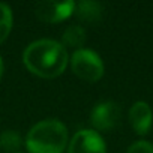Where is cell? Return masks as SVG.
<instances>
[{"mask_svg":"<svg viewBox=\"0 0 153 153\" xmlns=\"http://www.w3.org/2000/svg\"><path fill=\"white\" fill-rule=\"evenodd\" d=\"M23 62L32 74L42 78H56L66 69L69 56L63 44L53 39H39L26 48Z\"/></svg>","mask_w":153,"mask_h":153,"instance_id":"6da1fadb","label":"cell"},{"mask_svg":"<svg viewBox=\"0 0 153 153\" xmlns=\"http://www.w3.org/2000/svg\"><path fill=\"white\" fill-rule=\"evenodd\" d=\"M68 144V129L56 119L36 123L26 137L29 153H62Z\"/></svg>","mask_w":153,"mask_h":153,"instance_id":"7a4b0ae2","label":"cell"},{"mask_svg":"<svg viewBox=\"0 0 153 153\" xmlns=\"http://www.w3.org/2000/svg\"><path fill=\"white\" fill-rule=\"evenodd\" d=\"M71 68L76 76L89 83L101 80V76L104 75V63L99 54L87 48L75 50L71 59Z\"/></svg>","mask_w":153,"mask_h":153,"instance_id":"3957f363","label":"cell"},{"mask_svg":"<svg viewBox=\"0 0 153 153\" xmlns=\"http://www.w3.org/2000/svg\"><path fill=\"white\" fill-rule=\"evenodd\" d=\"M68 153H107V146L95 129H81L69 141Z\"/></svg>","mask_w":153,"mask_h":153,"instance_id":"277c9868","label":"cell"},{"mask_svg":"<svg viewBox=\"0 0 153 153\" xmlns=\"http://www.w3.org/2000/svg\"><path fill=\"white\" fill-rule=\"evenodd\" d=\"M75 11V2H56V0H42L35 8L36 17L44 23H59L72 15Z\"/></svg>","mask_w":153,"mask_h":153,"instance_id":"5b68a950","label":"cell"},{"mask_svg":"<svg viewBox=\"0 0 153 153\" xmlns=\"http://www.w3.org/2000/svg\"><path fill=\"white\" fill-rule=\"evenodd\" d=\"M120 116L122 110L119 104L113 101H105L93 107L90 114V122L93 128H96L98 131H110L119 123Z\"/></svg>","mask_w":153,"mask_h":153,"instance_id":"8992f818","label":"cell"},{"mask_svg":"<svg viewBox=\"0 0 153 153\" xmlns=\"http://www.w3.org/2000/svg\"><path fill=\"white\" fill-rule=\"evenodd\" d=\"M152 120H153V113H152V108L149 104L138 101L131 107L129 122L138 135H144L149 132V129L152 126Z\"/></svg>","mask_w":153,"mask_h":153,"instance_id":"52a82bcc","label":"cell"},{"mask_svg":"<svg viewBox=\"0 0 153 153\" xmlns=\"http://www.w3.org/2000/svg\"><path fill=\"white\" fill-rule=\"evenodd\" d=\"M76 17H78L81 21L86 23H98L101 20L102 15V5L98 2H89V0H84V2L75 3V11Z\"/></svg>","mask_w":153,"mask_h":153,"instance_id":"ba28073f","label":"cell"},{"mask_svg":"<svg viewBox=\"0 0 153 153\" xmlns=\"http://www.w3.org/2000/svg\"><path fill=\"white\" fill-rule=\"evenodd\" d=\"M62 41H63V47H72V48L80 50L84 45V42H86V30H84V27H81L78 24L69 26L63 32Z\"/></svg>","mask_w":153,"mask_h":153,"instance_id":"9c48e42d","label":"cell"},{"mask_svg":"<svg viewBox=\"0 0 153 153\" xmlns=\"http://www.w3.org/2000/svg\"><path fill=\"white\" fill-rule=\"evenodd\" d=\"M21 137L17 131H5L0 134V149L8 153H17L21 147Z\"/></svg>","mask_w":153,"mask_h":153,"instance_id":"30bf717a","label":"cell"},{"mask_svg":"<svg viewBox=\"0 0 153 153\" xmlns=\"http://www.w3.org/2000/svg\"><path fill=\"white\" fill-rule=\"evenodd\" d=\"M12 30V11L6 3H0V44Z\"/></svg>","mask_w":153,"mask_h":153,"instance_id":"8fae6325","label":"cell"},{"mask_svg":"<svg viewBox=\"0 0 153 153\" xmlns=\"http://www.w3.org/2000/svg\"><path fill=\"white\" fill-rule=\"evenodd\" d=\"M126 153H153V144L149 141H137L129 146Z\"/></svg>","mask_w":153,"mask_h":153,"instance_id":"7c38bea8","label":"cell"},{"mask_svg":"<svg viewBox=\"0 0 153 153\" xmlns=\"http://www.w3.org/2000/svg\"><path fill=\"white\" fill-rule=\"evenodd\" d=\"M3 71H5V66H3V60H2V57H0V80H2V76H3Z\"/></svg>","mask_w":153,"mask_h":153,"instance_id":"4fadbf2b","label":"cell"},{"mask_svg":"<svg viewBox=\"0 0 153 153\" xmlns=\"http://www.w3.org/2000/svg\"><path fill=\"white\" fill-rule=\"evenodd\" d=\"M17 153H20V152H17Z\"/></svg>","mask_w":153,"mask_h":153,"instance_id":"5bb4252c","label":"cell"}]
</instances>
